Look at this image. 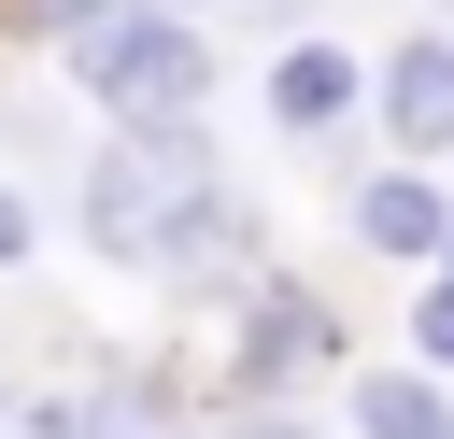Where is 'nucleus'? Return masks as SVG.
I'll list each match as a JSON object with an SVG mask.
<instances>
[{
    "label": "nucleus",
    "instance_id": "1",
    "mask_svg": "<svg viewBox=\"0 0 454 439\" xmlns=\"http://www.w3.org/2000/svg\"><path fill=\"white\" fill-rule=\"evenodd\" d=\"M227 170H213V99H184V113H114V142L85 156V184H71V227L114 255V269H170V241H184V212L213 198Z\"/></svg>",
    "mask_w": 454,
    "mask_h": 439
},
{
    "label": "nucleus",
    "instance_id": "2",
    "mask_svg": "<svg viewBox=\"0 0 454 439\" xmlns=\"http://www.w3.org/2000/svg\"><path fill=\"white\" fill-rule=\"evenodd\" d=\"M57 71H71L99 113H184V99H213V14H142V0H128V14H114L99 42H71Z\"/></svg>",
    "mask_w": 454,
    "mask_h": 439
},
{
    "label": "nucleus",
    "instance_id": "3",
    "mask_svg": "<svg viewBox=\"0 0 454 439\" xmlns=\"http://www.w3.org/2000/svg\"><path fill=\"white\" fill-rule=\"evenodd\" d=\"M326 368H340V312H326V283L270 269V283L241 297V382H227V397H298V382H326Z\"/></svg>",
    "mask_w": 454,
    "mask_h": 439
},
{
    "label": "nucleus",
    "instance_id": "4",
    "mask_svg": "<svg viewBox=\"0 0 454 439\" xmlns=\"http://www.w3.org/2000/svg\"><path fill=\"white\" fill-rule=\"evenodd\" d=\"M340 227H355V255H383V269H440V241H454V198H440V156H397V170H355V184H340Z\"/></svg>",
    "mask_w": 454,
    "mask_h": 439
},
{
    "label": "nucleus",
    "instance_id": "5",
    "mask_svg": "<svg viewBox=\"0 0 454 439\" xmlns=\"http://www.w3.org/2000/svg\"><path fill=\"white\" fill-rule=\"evenodd\" d=\"M369 127H383L397 156H440V170H454V28H397V42L369 57Z\"/></svg>",
    "mask_w": 454,
    "mask_h": 439
},
{
    "label": "nucleus",
    "instance_id": "6",
    "mask_svg": "<svg viewBox=\"0 0 454 439\" xmlns=\"http://www.w3.org/2000/svg\"><path fill=\"white\" fill-rule=\"evenodd\" d=\"M255 99H270V127H284V142H326V127H355V113H369V57H355V42H326V28H284Z\"/></svg>",
    "mask_w": 454,
    "mask_h": 439
},
{
    "label": "nucleus",
    "instance_id": "7",
    "mask_svg": "<svg viewBox=\"0 0 454 439\" xmlns=\"http://www.w3.org/2000/svg\"><path fill=\"white\" fill-rule=\"evenodd\" d=\"M28 439H184V411H170V382H156V368H99V382L43 397V411H28Z\"/></svg>",
    "mask_w": 454,
    "mask_h": 439
},
{
    "label": "nucleus",
    "instance_id": "8",
    "mask_svg": "<svg viewBox=\"0 0 454 439\" xmlns=\"http://www.w3.org/2000/svg\"><path fill=\"white\" fill-rule=\"evenodd\" d=\"M340 411H355V439H454V368H426V354L355 368V382H340Z\"/></svg>",
    "mask_w": 454,
    "mask_h": 439
},
{
    "label": "nucleus",
    "instance_id": "9",
    "mask_svg": "<svg viewBox=\"0 0 454 439\" xmlns=\"http://www.w3.org/2000/svg\"><path fill=\"white\" fill-rule=\"evenodd\" d=\"M199 439H312L284 397H227V411H199Z\"/></svg>",
    "mask_w": 454,
    "mask_h": 439
},
{
    "label": "nucleus",
    "instance_id": "10",
    "mask_svg": "<svg viewBox=\"0 0 454 439\" xmlns=\"http://www.w3.org/2000/svg\"><path fill=\"white\" fill-rule=\"evenodd\" d=\"M411 354L454 368V269H426V297H411Z\"/></svg>",
    "mask_w": 454,
    "mask_h": 439
},
{
    "label": "nucleus",
    "instance_id": "11",
    "mask_svg": "<svg viewBox=\"0 0 454 439\" xmlns=\"http://www.w3.org/2000/svg\"><path fill=\"white\" fill-rule=\"evenodd\" d=\"M28 255H43V198H28V184H0V269H28Z\"/></svg>",
    "mask_w": 454,
    "mask_h": 439
},
{
    "label": "nucleus",
    "instance_id": "12",
    "mask_svg": "<svg viewBox=\"0 0 454 439\" xmlns=\"http://www.w3.org/2000/svg\"><path fill=\"white\" fill-rule=\"evenodd\" d=\"M227 14H255L270 42H284V28H312V0H227Z\"/></svg>",
    "mask_w": 454,
    "mask_h": 439
},
{
    "label": "nucleus",
    "instance_id": "13",
    "mask_svg": "<svg viewBox=\"0 0 454 439\" xmlns=\"http://www.w3.org/2000/svg\"><path fill=\"white\" fill-rule=\"evenodd\" d=\"M142 14H227V0H142Z\"/></svg>",
    "mask_w": 454,
    "mask_h": 439
},
{
    "label": "nucleus",
    "instance_id": "14",
    "mask_svg": "<svg viewBox=\"0 0 454 439\" xmlns=\"http://www.w3.org/2000/svg\"><path fill=\"white\" fill-rule=\"evenodd\" d=\"M440 269H454V241H440Z\"/></svg>",
    "mask_w": 454,
    "mask_h": 439
},
{
    "label": "nucleus",
    "instance_id": "15",
    "mask_svg": "<svg viewBox=\"0 0 454 439\" xmlns=\"http://www.w3.org/2000/svg\"><path fill=\"white\" fill-rule=\"evenodd\" d=\"M184 439H199V425H184Z\"/></svg>",
    "mask_w": 454,
    "mask_h": 439
}]
</instances>
